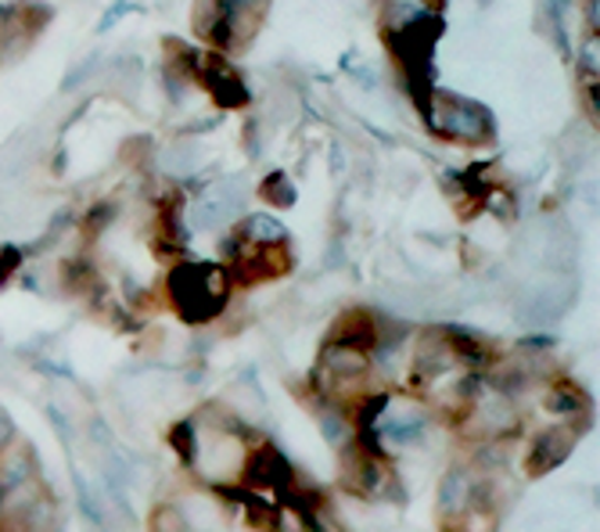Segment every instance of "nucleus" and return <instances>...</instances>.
I'll use <instances>...</instances> for the list:
<instances>
[{
	"mask_svg": "<svg viewBox=\"0 0 600 532\" xmlns=\"http://www.w3.org/2000/svg\"><path fill=\"white\" fill-rule=\"evenodd\" d=\"M468 429L479 432L482 439H500L518 432V414L503 397H479L474 392L468 403Z\"/></svg>",
	"mask_w": 600,
	"mask_h": 532,
	"instance_id": "obj_8",
	"label": "nucleus"
},
{
	"mask_svg": "<svg viewBox=\"0 0 600 532\" xmlns=\"http://www.w3.org/2000/svg\"><path fill=\"white\" fill-rule=\"evenodd\" d=\"M424 119L432 123L436 133L450 137L460 144H486L492 141V116L482 109L479 101H468L450 90H436L432 104H428Z\"/></svg>",
	"mask_w": 600,
	"mask_h": 532,
	"instance_id": "obj_4",
	"label": "nucleus"
},
{
	"mask_svg": "<svg viewBox=\"0 0 600 532\" xmlns=\"http://www.w3.org/2000/svg\"><path fill=\"white\" fill-rule=\"evenodd\" d=\"M173 310L191 324H206L230 299V273L212 263H180L166 281Z\"/></svg>",
	"mask_w": 600,
	"mask_h": 532,
	"instance_id": "obj_2",
	"label": "nucleus"
},
{
	"mask_svg": "<svg viewBox=\"0 0 600 532\" xmlns=\"http://www.w3.org/2000/svg\"><path fill=\"white\" fill-rule=\"evenodd\" d=\"M328 342H338V345H357L363 349V353H371V349L378 345V328L371 321V313H346V317H338V324L331 328L328 334Z\"/></svg>",
	"mask_w": 600,
	"mask_h": 532,
	"instance_id": "obj_14",
	"label": "nucleus"
},
{
	"mask_svg": "<svg viewBox=\"0 0 600 532\" xmlns=\"http://www.w3.org/2000/svg\"><path fill=\"white\" fill-rule=\"evenodd\" d=\"M576 439H579V429H576V424H561V429L540 432V435L532 439V446H529L526 471H529L532 479L547 475V471H553V468H558V464L568 458V453H572Z\"/></svg>",
	"mask_w": 600,
	"mask_h": 532,
	"instance_id": "obj_9",
	"label": "nucleus"
},
{
	"mask_svg": "<svg viewBox=\"0 0 600 532\" xmlns=\"http://www.w3.org/2000/svg\"><path fill=\"white\" fill-rule=\"evenodd\" d=\"M342 482L346 490L360 493V496H384V485H389V464L381 461V453L367 450V446H352L346 453L342 464Z\"/></svg>",
	"mask_w": 600,
	"mask_h": 532,
	"instance_id": "obj_7",
	"label": "nucleus"
},
{
	"mask_svg": "<svg viewBox=\"0 0 600 532\" xmlns=\"http://www.w3.org/2000/svg\"><path fill=\"white\" fill-rule=\"evenodd\" d=\"M442 37V19L439 14H413V19L399 22L392 33H389V48L392 58L403 69V80L410 87V98H418L421 112H428L432 104V51H436V40Z\"/></svg>",
	"mask_w": 600,
	"mask_h": 532,
	"instance_id": "obj_1",
	"label": "nucleus"
},
{
	"mask_svg": "<svg viewBox=\"0 0 600 532\" xmlns=\"http://www.w3.org/2000/svg\"><path fill=\"white\" fill-rule=\"evenodd\" d=\"M234 263H238V281H244V284L281 278V273L291 267L284 245H244V241H241V252Z\"/></svg>",
	"mask_w": 600,
	"mask_h": 532,
	"instance_id": "obj_10",
	"label": "nucleus"
},
{
	"mask_svg": "<svg viewBox=\"0 0 600 532\" xmlns=\"http://www.w3.org/2000/svg\"><path fill=\"white\" fill-rule=\"evenodd\" d=\"M550 410L553 414H582L587 410V397L576 389V385H568V382H558L550 389Z\"/></svg>",
	"mask_w": 600,
	"mask_h": 532,
	"instance_id": "obj_16",
	"label": "nucleus"
},
{
	"mask_svg": "<svg viewBox=\"0 0 600 532\" xmlns=\"http://www.w3.org/2000/svg\"><path fill=\"white\" fill-rule=\"evenodd\" d=\"M241 209V188L234 180H223V184H212L194 205V223L198 227H223L227 220H234Z\"/></svg>",
	"mask_w": 600,
	"mask_h": 532,
	"instance_id": "obj_11",
	"label": "nucleus"
},
{
	"mask_svg": "<svg viewBox=\"0 0 600 532\" xmlns=\"http://www.w3.org/2000/svg\"><path fill=\"white\" fill-rule=\"evenodd\" d=\"M381 435L392 439V443H413V439H421V432L428 429V418L421 406H410V403H399V406H389L381 410Z\"/></svg>",
	"mask_w": 600,
	"mask_h": 532,
	"instance_id": "obj_13",
	"label": "nucleus"
},
{
	"mask_svg": "<svg viewBox=\"0 0 600 532\" xmlns=\"http://www.w3.org/2000/svg\"><path fill=\"white\" fill-rule=\"evenodd\" d=\"M0 532H58V504L40 475L0 485Z\"/></svg>",
	"mask_w": 600,
	"mask_h": 532,
	"instance_id": "obj_3",
	"label": "nucleus"
},
{
	"mask_svg": "<svg viewBox=\"0 0 600 532\" xmlns=\"http://www.w3.org/2000/svg\"><path fill=\"white\" fill-rule=\"evenodd\" d=\"M471 493H474V471L464 464H453L439 485V511L446 519H457V514H464L471 508Z\"/></svg>",
	"mask_w": 600,
	"mask_h": 532,
	"instance_id": "obj_12",
	"label": "nucleus"
},
{
	"mask_svg": "<svg viewBox=\"0 0 600 532\" xmlns=\"http://www.w3.org/2000/svg\"><path fill=\"white\" fill-rule=\"evenodd\" d=\"M151 532H188V519L177 511V508H159L151 514Z\"/></svg>",
	"mask_w": 600,
	"mask_h": 532,
	"instance_id": "obj_18",
	"label": "nucleus"
},
{
	"mask_svg": "<svg viewBox=\"0 0 600 532\" xmlns=\"http://www.w3.org/2000/svg\"><path fill=\"white\" fill-rule=\"evenodd\" d=\"M11 443H14V421L4 414V406H0V453H4Z\"/></svg>",
	"mask_w": 600,
	"mask_h": 532,
	"instance_id": "obj_20",
	"label": "nucleus"
},
{
	"mask_svg": "<svg viewBox=\"0 0 600 532\" xmlns=\"http://www.w3.org/2000/svg\"><path fill=\"white\" fill-rule=\"evenodd\" d=\"M238 241H244V245H284V227L273 217H249L238 227Z\"/></svg>",
	"mask_w": 600,
	"mask_h": 532,
	"instance_id": "obj_15",
	"label": "nucleus"
},
{
	"mask_svg": "<svg viewBox=\"0 0 600 532\" xmlns=\"http://www.w3.org/2000/svg\"><path fill=\"white\" fill-rule=\"evenodd\" d=\"M19 263H22V252L19 249H11V245L0 249V288L11 281V273L19 270Z\"/></svg>",
	"mask_w": 600,
	"mask_h": 532,
	"instance_id": "obj_19",
	"label": "nucleus"
},
{
	"mask_svg": "<svg viewBox=\"0 0 600 532\" xmlns=\"http://www.w3.org/2000/svg\"><path fill=\"white\" fill-rule=\"evenodd\" d=\"M263 199L273 202V205H291V202H296V188H291V180L284 173H273L263 184Z\"/></svg>",
	"mask_w": 600,
	"mask_h": 532,
	"instance_id": "obj_17",
	"label": "nucleus"
},
{
	"mask_svg": "<svg viewBox=\"0 0 600 532\" xmlns=\"http://www.w3.org/2000/svg\"><path fill=\"white\" fill-rule=\"evenodd\" d=\"M241 482L249 485V493L259 496H291L296 493V471L277 450L263 446L256 450L241 468Z\"/></svg>",
	"mask_w": 600,
	"mask_h": 532,
	"instance_id": "obj_5",
	"label": "nucleus"
},
{
	"mask_svg": "<svg viewBox=\"0 0 600 532\" xmlns=\"http://www.w3.org/2000/svg\"><path fill=\"white\" fill-rule=\"evenodd\" d=\"M367 368H371V357L357 345H338L324 342V353H320V385H324L331 397H338L342 385H360Z\"/></svg>",
	"mask_w": 600,
	"mask_h": 532,
	"instance_id": "obj_6",
	"label": "nucleus"
}]
</instances>
